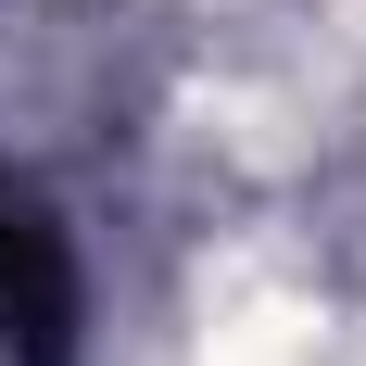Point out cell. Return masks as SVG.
I'll use <instances>...</instances> for the list:
<instances>
[{"instance_id":"cell-2","label":"cell","mask_w":366,"mask_h":366,"mask_svg":"<svg viewBox=\"0 0 366 366\" xmlns=\"http://www.w3.org/2000/svg\"><path fill=\"white\" fill-rule=\"evenodd\" d=\"M341 26H366V0H341Z\"/></svg>"},{"instance_id":"cell-1","label":"cell","mask_w":366,"mask_h":366,"mask_svg":"<svg viewBox=\"0 0 366 366\" xmlns=\"http://www.w3.org/2000/svg\"><path fill=\"white\" fill-rule=\"evenodd\" d=\"M329 354V303L291 278H227L202 303V366H316Z\"/></svg>"}]
</instances>
